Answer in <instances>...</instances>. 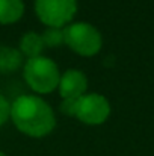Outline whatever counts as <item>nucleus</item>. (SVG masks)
I'll list each match as a JSON object with an SVG mask.
<instances>
[{
    "label": "nucleus",
    "instance_id": "2",
    "mask_svg": "<svg viewBox=\"0 0 154 156\" xmlns=\"http://www.w3.org/2000/svg\"><path fill=\"white\" fill-rule=\"evenodd\" d=\"M24 79L33 91L49 94L59 87L60 73L54 61L46 56H38L27 59L24 64Z\"/></svg>",
    "mask_w": 154,
    "mask_h": 156
},
{
    "label": "nucleus",
    "instance_id": "4",
    "mask_svg": "<svg viewBox=\"0 0 154 156\" xmlns=\"http://www.w3.org/2000/svg\"><path fill=\"white\" fill-rule=\"evenodd\" d=\"M35 12L47 27H63L77 12V0H35Z\"/></svg>",
    "mask_w": 154,
    "mask_h": 156
},
{
    "label": "nucleus",
    "instance_id": "3",
    "mask_svg": "<svg viewBox=\"0 0 154 156\" xmlns=\"http://www.w3.org/2000/svg\"><path fill=\"white\" fill-rule=\"evenodd\" d=\"M63 44L80 56L89 58L101 50L103 38L97 27L89 23H73L63 27Z\"/></svg>",
    "mask_w": 154,
    "mask_h": 156
},
{
    "label": "nucleus",
    "instance_id": "10",
    "mask_svg": "<svg viewBox=\"0 0 154 156\" xmlns=\"http://www.w3.org/2000/svg\"><path fill=\"white\" fill-rule=\"evenodd\" d=\"M41 37H43L44 46L47 47H57L63 44V29L60 27H47Z\"/></svg>",
    "mask_w": 154,
    "mask_h": 156
},
{
    "label": "nucleus",
    "instance_id": "1",
    "mask_svg": "<svg viewBox=\"0 0 154 156\" xmlns=\"http://www.w3.org/2000/svg\"><path fill=\"white\" fill-rule=\"evenodd\" d=\"M11 118L15 127L32 136L43 138L56 126V117L51 106L36 96H20L11 105Z\"/></svg>",
    "mask_w": 154,
    "mask_h": 156
},
{
    "label": "nucleus",
    "instance_id": "5",
    "mask_svg": "<svg viewBox=\"0 0 154 156\" xmlns=\"http://www.w3.org/2000/svg\"><path fill=\"white\" fill-rule=\"evenodd\" d=\"M110 115L109 100L101 94H85L79 99L76 118L88 126L103 124Z\"/></svg>",
    "mask_w": 154,
    "mask_h": 156
},
{
    "label": "nucleus",
    "instance_id": "6",
    "mask_svg": "<svg viewBox=\"0 0 154 156\" xmlns=\"http://www.w3.org/2000/svg\"><path fill=\"white\" fill-rule=\"evenodd\" d=\"M57 90L62 99H80L88 90V79L80 70H67L60 76Z\"/></svg>",
    "mask_w": 154,
    "mask_h": 156
},
{
    "label": "nucleus",
    "instance_id": "12",
    "mask_svg": "<svg viewBox=\"0 0 154 156\" xmlns=\"http://www.w3.org/2000/svg\"><path fill=\"white\" fill-rule=\"evenodd\" d=\"M9 117H11V105L0 94V127L8 121Z\"/></svg>",
    "mask_w": 154,
    "mask_h": 156
},
{
    "label": "nucleus",
    "instance_id": "9",
    "mask_svg": "<svg viewBox=\"0 0 154 156\" xmlns=\"http://www.w3.org/2000/svg\"><path fill=\"white\" fill-rule=\"evenodd\" d=\"M23 62V55L20 50L2 46L0 47V71L11 73L15 71Z\"/></svg>",
    "mask_w": 154,
    "mask_h": 156
},
{
    "label": "nucleus",
    "instance_id": "7",
    "mask_svg": "<svg viewBox=\"0 0 154 156\" xmlns=\"http://www.w3.org/2000/svg\"><path fill=\"white\" fill-rule=\"evenodd\" d=\"M23 0H0V24H12L23 17Z\"/></svg>",
    "mask_w": 154,
    "mask_h": 156
},
{
    "label": "nucleus",
    "instance_id": "8",
    "mask_svg": "<svg viewBox=\"0 0 154 156\" xmlns=\"http://www.w3.org/2000/svg\"><path fill=\"white\" fill-rule=\"evenodd\" d=\"M44 47L46 46H44L43 37L36 32H27L26 35H23L20 41V52L21 55L27 56L29 59L41 56V52Z\"/></svg>",
    "mask_w": 154,
    "mask_h": 156
},
{
    "label": "nucleus",
    "instance_id": "11",
    "mask_svg": "<svg viewBox=\"0 0 154 156\" xmlns=\"http://www.w3.org/2000/svg\"><path fill=\"white\" fill-rule=\"evenodd\" d=\"M77 105H79V99H63L60 103V112L68 117H76Z\"/></svg>",
    "mask_w": 154,
    "mask_h": 156
},
{
    "label": "nucleus",
    "instance_id": "13",
    "mask_svg": "<svg viewBox=\"0 0 154 156\" xmlns=\"http://www.w3.org/2000/svg\"><path fill=\"white\" fill-rule=\"evenodd\" d=\"M0 156H6V155H5V153H3V152H0Z\"/></svg>",
    "mask_w": 154,
    "mask_h": 156
}]
</instances>
